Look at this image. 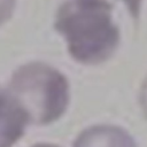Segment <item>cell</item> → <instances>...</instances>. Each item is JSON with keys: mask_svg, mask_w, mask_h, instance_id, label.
<instances>
[{"mask_svg": "<svg viewBox=\"0 0 147 147\" xmlns=\"http://www.w3.org/2000/svg\"><path fill=\"white\" fill-rule=\"evenodd\" d=\"M54 28L70 56L82 64L103 63L119 46V29L108 0H65L56 10Z\"/></svg>", "mask_w": 147, "mask_h": 147, "instance_id": "6da1fadb", "label": "cell"}, {"mask_svg": "<svg viewBox=\"0 0 147 147\" xmlns=\"http://www.w3.org/2000/svg\"><path fill=\"white\" fill-rule=\"evenodd\" d=\"M6 90L34 125H48L61 118L70 101L67 77L56 68L38 61L20 65L11 74Z\"/></svg>", "mask_w": 147, "mask_h": 147, "instance_id": "7a4b0ae2", "label": "cell"}, {"mask_svg": "<svg viewBox=\"0 0 147 147\" xmlns=\"http://www.w3.org/2000/svg\"><path fill=\"white\" fill-rule=\"evenodd\" d=\"M30 124L21 105L7 90L0 91V147H13Z\"/></svg>", "mask_w": 147, "mask_h": 147, "instance_id": "3957f363", "label": "cell"}, {"mask_svg": "<svg viewBox=\"0 0 147 147\" xmlns=\"http://www.w3.org/2000/svg\"><path fill=\"white\" fill-rule=\"evenodd\" d=\"M72 147H138L133 137L113 124H95L80 131Z\"/></svg>", "mask_w": 147, "mask_h": 147, "instance_id": "277c9868", "label": "cell"}, {"mask_svg": "<svg viewBox=\"0 0 147 147\" xmlns=\"http://www.w3.org/2000/svg\"><path fill=\"white\" fill-rule=\"evenodd\" d=\"M16 0H0V25L10 20L15 10Z\"/></svg>", "mask_w": 147, "mask_h": 147, "instance_id": "5b68a950", "label": "cell"}, {"mask_svg": "<svg viewBox=\"0 0 147 147\" xmlns=\"http://www.w3.org/2000/svg\"><path fill=\"white\" fill-rule=\"evenodd\" d=\"M122 1L125 3V6H126L127 10L130 11L132 18L134 21H137L139 18V15H140V9H141L142 0H122Z\"/></svg>", "mask_w": 147, "mask_h": 147, "instance_id": "8992f818", "label": "cell"}, {"mask_svg": "<svg viewBox=\"0 0 147 147\" xmlns=\"http://www.w3.org/2000/svg\"><path fill=\"white\" fill-rule=\"evenodd\" d=\"M139 105L142 110L144 116L147 118V77L142 82L139 91Z\"/></svg>", "mask_w": 147, "mask_h": 147, "instance_id": "52a82bcc", "label": "cell"}, {"mask_svg": "<svg viewBox=\"0 0 147 147\" xmlns=\"http://www.w3.org/2000/svg\"><path fill=\"white\" fill-rule=\"evenodd\" d=\"M31 147H60V146L54 145V144H49V142H38Z\"/></svg>", "mask_w": 147, "mask_h": 147, "instance_id": "ba28073f", "label": "cell"}]
</instances>
